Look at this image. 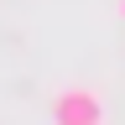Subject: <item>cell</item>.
<instances>
[{
	"label": "cell",
	"instance_id": "7a4b0ae2",
	"mask_svg": "<svg viewBox=\"0 0 125 125\" xmlns=\"http://www.w3.org/2000/svg\"><path fill=\"white\" fill-rule=\"evenodd\" d=\"M115 16H120V21H125V0H115Z\"/></svg>",
	"mask_w": 125,
	"mask_h": 125
},
{
	"label": "cell",
	"instance_id": "6da1fadb",
	"mask_svg": "<svg viewBox=\"0 0 125 125\" xmlns=\"http://www.w3.org/2000/svg\"><path fill=\"white\" fill-rule=\"evenodd\" d=\"M52 125H104V94L89 83H68L52 94Z\"/></svg>",
	"mask_w": 125,
	"mask_h": 125
}]
</instances>
